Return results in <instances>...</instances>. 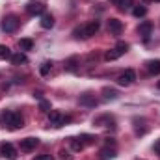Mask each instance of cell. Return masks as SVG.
Masks as SVG:
<instances>
[{
  "label": "cell",
  "mask_w": 160,
  "mask_h": 160,
  "mask_svg": "<svg viewBox=\"0 0 160 160\" xmlns=\"http://www.w3.org/2000/svg\"><path fill=\"white\" fill-rule=\"evenodd\" d=\"M0 121L4 123V127H8L9 130H17V128H22L24 127V118L17 112H4L0 116Z\"/></svg>",
  "instance_id": "6da1fadb"
},
{
  "label": "cell",
  "mask_w": 160,
  "mask_h": 160,
  "mask_svg": "<svg viewBox=\"0 0 160 160\" xmlns=\"http://www.w3.org/2000/svg\"><path fill=\"white\" fill-rule=\"evenodd\" d=\"M99 28H101V22H99V21H91V22H88V24H84V26L77 28V30H75L73 34H75V38H82V39H88V38L95 36V34L99 32Z\"/></svg>",
  "instance_id": "7a4b0ae2"
},
{
  "label": "cell",
  "mask_w": 160,
  "mask_h": 160,
  "mask_svg": "<svg viewBox=\"0 0 160 160\" xmlns=\"http://www.w3.org/2000/svg\"><path fill=\"white\" fill-rule=\"evenodd\" d=\"M127 50H128V45H127V43H123V41H119L114 48H110V50L104 54V60H106V62H114V60L121 58Z\"/></svg>",
  "instance_id": "3957f363"
},
{
  "label": "cell",
  "mask_w": 160,
  "mask_h": 160,
  "mask_svg": "<svg viewBox=\"0 0 160 160\" xmlns=\"http://www.w3.org/2000/svg\"><path fill=\"white\" fill-rule=\"evenodd\" d=\"M69 121H71L69 116H65V114H62V112H58V110H52V112L48 114V123H50L52 127H56V128L63 127V125L69 123Z\"/></svg>",
  "instance_id": "277c9868"
},
{
  "label": "cell",
  "mask_w": 160,
  "mask_h": 160,
  "mask_svg": "<svg viewBox=\"0 0 160 160\" xmlns=\"http://www.w3.org/2000/svg\"><path fill=\"white\" fill-rule=\"evenodd\" d=\"M2 30L4 32H8V34H11V32H15L17 30V26H19V19L15 17V15H8V17H4L2 19Z\"/></svg>",
  "instance_id": "5b68a950"
},
{
  "label": "cell",
  "mask_w": 160,
  "mask_h": 160,
  "mask_svg": "<svg viewBox=\"0 0 160 160\" xmlns=\"http://www.w3.org/2000/svg\"><path fill=\"white\" fill-rule=\"evenodd\" d=\"M43 9H45V6H43V2H39V0H30L26 4V13L28 15H41Z\"/></svg>",
  "instance_id": "8992f818"
},
{
  "label": "cell",
  "mask_w": 160,
  "mask_h": 160,
  "mask_svg": "<svg viewBox=\"0 0 160 160\" xmlns=\"http://www.w3.org/2000/svg\"><path fill=\"white\" fill-rule=\"evenodd\" d=\"M0 153H2V157H6L8 160H17V149L11 143H2Z\"/></svg>",
  "instance_id": "52a82bcc"
},
{
  "label": "cell",
  "mask_w": 160,
  "mask_h": 160,
  "mask_svg": "<svg viewBox=\"0 0 160 160\" xmlns=\"http://www.w3.org/2000/svg\"><path fill=\"white\" fill-rule=\"evenodd\" d=\"M38 143H39L38 138H24V140H21V151L30 153V151H34L38 147Z\"/></svg>",
  "instance_id": "ba28073f"
},
{
  "label": "cell",
  "mask_w": 160,
  "mask_h": 160,
  "mask_svg": "<svg viewBox=\"0 0 160 160\" xmlns=\"http://www.w3.org/2000/svg\"><path fill=\"white\" fill-rule=\"evenodd\" d=\"M134 80H136V73H134L132 69H127L125 73H121V75H119L118 82H119L121 86H130Z\"/></svg>",
  "instance_id": "9c48e42d"
},
{
  "label": "cell",
  "mask_w": 160,
  "mask_h": 160,
  "mask_svg": "<svg viewBox=\"0 0 160 160\" xmlns=\"http://www.w3.org/2000/svg\"><path fill=\"white\" fill-rule=\"evenodd\" d=\"M151 32H153V22H149V21H143V22L138 26V34H140L143 39H149Z\"/></svg>",
  "instance_id": "30bf717a"
},
{
  "label": "cell",
  "mask_w": 160,
  "mask_h": 160,
  "mask_svg": "<svg viewBox=\"0 0 160 160\" xmlns=\"http://www.w3.org/2000/svg\"><path fill=\"white\" fill-rule=\"evenodd\" d=\"M108 30H110L114 36H119L121 30H123V24H121L119 19H110V21H108Z\"/></svg>",
  "instance_id": "8fae6325"
},
{
  "label": "cell",
  "mask_w": 160,
  "mask_h": 160,
  "mask_svg": "<svg viewBox=\"0 0 160 160\" xmlns=\"http://www.w3.org/2000/svg\"><path fill=\"white\" fill-rule=\"evenodd\" d=\"M11 63L13 65H22V63H26L28 62V56L24 54V52H17V54H11Z\"/></svg>",
  "instance_id": "7c38bea8"
},
{
  "label": "cell",
  "mask_w": 160,
  "mask_h": 160,
  "mask_svg": "<svg viewBox=\"0 0 160 160\" xmlns=\"http://www.w3.org/2000/svg\"><path fill=\"white\" fill-rule=\"evenodd\" d=\"M80 104H86V106H97V101L91 93H84L80 97Z\"/></svg>",
  "instance_id": "4fadbf2b"
},
{
  "label": "cell",
  "mask_w": 160,
  "mask_h": 160,
  "mask_svg": "<svg viewBox=\"0 0 160 160\" xmlns=\"http://www.w3.org/2000/svg\"><path fill=\"white\" fill-rule=\"evenodd\" d=\"M41 26H43V28H52V26H54V17H52L50 13H45V15L41 17Z\"/></svg>",
  "instance_id": "5bb4252c"
},
{
  "label": "cell",
  "mask_w": 160,
  "mask_h": 160,
  "mask_svg": "<svg viewBox=\"0 0 160 160\" xmlns=\"http://www.w3.org/2000/svg\"><path fill=\"white\" fill-rule=\"evenodd\" d=\"M147 71H149L151 75H158L160 73V62L158 60H151V62H147Z\"/></svg>",
  "instance_id": "9a60e30c"
},
{
  "label": "cell",
  "mask_w": 160,
  "mask_h": 160,
  "mask_svg": "<svg viewBox=\"0 0 160 160\" xmlns=\"http://www.w3.org/2000/svg\"><path fill=\"white\" fill-rule=\"evenodd\" d=\"M101 155H102V160H112V158H116V149L104 147V149L101 151Z\"/></svg>",
  "instance_id": "2e32d148"
},
{
  "label": "cell",
  "mask_w": 160,
  "mask_h": 160,
  "mask_svg": "<svg viewBox=\"0 0 160 160\" xmlns=\"http://www.w3.org/2000/svg\"><path fill=\"white\" fill-rule=\"evenodd\" d=\"M132 15L138 17V19H140V17H145V15H147V8H145V6H134Z\"/></svg>",
  "instance_id": "e0dca14e"
},
{
  "label": "cell",
  "mask_w": 160,
  "mask_h": 160,
  "mask_svg": "<svg viewBox=\"0 0 160 160\" xmlns=\"http://www.w3.org/2000/svg\"><path fill=\"white\" fill-rule=\"evenodd\" d=\"M19 47H21V50H32L34 41H32V39H21V41H19Z\"/></svg>",
  "instance_id": "ac0fdd59"
},
{
  "label": "cell",
  "mask_w": 160,
  "mask_h": 160,
  "mask_svg": "<svg viewBox=\"0 0 160 160\" xmlns=\"http://www.w3.org/2000/svg\"><path fill=\"white\" fill-rule=\"evenodd\" d=\"M8 58H11V50H9V47L0 45V60H8Z\"/></svg>",
  "instance_id": "d6986e66"
},
{
  "label": "cell",
  "mask_w": 160,
  "mask_h": 160,
  "mask_svg": "<svg viewBox=\"0 0 160 160\" xmlns=\"http://www.w3.org/2000/svg\"><path fill=\"white\" fill-rule=\"evenodd\" d=\"M71 147L75 151H82L84 149V142H80V138H71Z\"/></svg>",
  "instance_id": "ffe728a7"
},
{
  "label": "cell",
  "mask_w": 160,
  "mask_h": 160,
  "mask_svg": "<svg viewBox=\"0 0 160 160\" xmlns=\"http://www.w3.org/2000/svg\"><path fill=\"white\" fill-rule=\"evenodd\" d=\"M102 93H104V99H116V97H118V91H116V89H108V88H104Z\"/></svg>",
  "instance_id": "44dd1931"
},
{
  "label": "cell",
  "mask_w": 160,
  "mask_h": 160,
  "mask_svg": "<svg viewBox=\"0 0 160 160\" xmlns=\"http://www.w3.org/2000/svg\"><path fill=\"white\" fill-rule=\"evenodd\" d=\"M118 6H119V9H125V8H128V6H132V0H114Z\"/></svg>",
  "instance_id": "7402d4cb"
},
{
  "label": "cell",
  "mask_w": 160,
  "mask_h": 160,
  "mask_svg": "<svg viewBox=\"0 0 160 160\" xmlns=\"http://www.w3.org/2000/svg\"><path fill=\"white\" fill-rule=\"evenodd\" d=\"M50 67H52V63H50V62H45V63H43V65H41V75H43V77H45V75H48V71H50Z\"/></svg>",
  "instance_id": "603a6c76"
},
{
  "label": "cell",
  "mask_w": 160,
  "mask_h": 160,
  "mask_svg": "<svg viewBox=\"0 0 160 160\" xmlns=\"http://www.w3.org/2000/svg\"><path fill=\"white\" fill-rule=\"evenodd\" d=\"M39 110L41 112H50V102H48V101H41L39 102Z\"/></svg>",
  "instance_id": "cb8c5ba5"
},
{
  "label": "cell",
  "mask_w": 160,
  "mask_h": 160,
  "mask_svg": "<svg viewBox=\"0 0 160 160\" xmlns=\"http://www.w3.org/2000/svg\"><path fill=\"white\" fill-rule=\"evenodd\" d=\"M60 158H62V160H71V155H69L67 151H63V149H62V151H60Z\"/></svg>",
  "instance_id": "d4e9b609"
},
{
  "label": "cell",
  "mask_w": 160,
  "mask_h": 160,
  "mask_svg": "<svg viewBox=\"0 0 160 160\" xmlns=\"http://www.w3.org/2000/svg\"><path fill=\"white\" fill-rule=\"evenodd\" d=\"M34 160H54L50 155H39V157H36Z\"/></svg>",
  "instance_id": "484cf974"
},
{
  "label": "cell",
  "mask_w": 160,
  "mask_h": 160,
  "mask_svg": "<svg viewBox=\"0 0 160 160\" xmlns=\"http://www.w3.org/2000/svg\"><path fill=\"white\" fill-rule=\"evenodd\" d=\"M155 151L160 155V142H157V143H155Z\"/></svg>",
  "instance_id": "4316f807"
},
{
  "label": "cell",
  "mask_w": 160,
  "mask_h": 160,
  "mask_svg": "<svg viewBox=\"0 0 160 160\" xmlns=\"http://www.w3.org/2000/svg\"><path fill=\"white\" fill-rule=\"evenodd\" d=\"M153 2H160V0H153Z\"/></svg>",
  "instance_id": "83f0119b"
},
{
  "label": "cell",
  "mask_w": 160,
  "mask_h": 160,
  "mask_svg": "<svg viewBox=\"0 0 160 160\" xmlns=\"http://www.w3.org/2000/svg\"><path fill=\"white\" fill-rule=\"evenodd\" d=\"M158 88H160V82H158Z\"/></svg>",
  "instance_id": "f1b7e54d"
}]
</instances>
